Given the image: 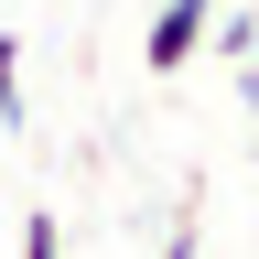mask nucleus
Here are the masks:
<instances>
[{"mask_svg":"<svg viewBox=\"0 0 259 259\" xmlns=\"http://www.w3.org/2000/svg\"><path fill=\"white\" fill-rule=\"evenodd\" d=\"M205 22H216V0H162L151 32H141V65L151 76H184V65L205 54Z\"/></svg>","mask_w":259,"mask_h":259,"instance_id":"f257e3e1","label":"nucleus"},{"mask_svg":"<svg viewBox=\"0 0 259 259\" xmlns=\"http://www.w3.org/2000/svg\"><path fill=\"white\" fill-rule=\"evenodd\" d=\"M205 44H216L227 65H259V11H227V0H216V22H205Z\"/></svg>","mask_w":259,"mask_h":259,"instance_id":"f03ea898","label":"nucleus"},{"mask_svg":"<svg viewBox=\"0 0 259 259\" xmlns=\"http://www.w3.org/2000/svg\"><path fill=\"white\" fill-rule=\"evenodd\" d=\"M22 259H65V216H54V205L22 216Z\"/></svg>","mask_w":259,"mask_h":259,"instance_id":"7ed1b4c3","label":"nucleus"},{"mask_svg":"<svg viewBox=\"0 0 259 259\" xmlns=\"http://www.w3.org/2000/svg\"><path fill=\"white\" fill-rule=\"evenodd\" d=\"M0 130H22V44L0 32Z\"/></svg>","mask_w":259,"mask_h":259,"instance_id":"20e7f679","label":"nucleus"},{"mask_svg":"<svg viewBox=\"0 0 259 259\" xmlns=\"http://www.w3.org/2000/svg\"><path fill=\"white\" fill-rule=\"evenodd\" d=\"M162 259H194V194H184V216H173V238H162Z\"/></svg>","mask_w":259,"mask_h":259,"instance_id":"39448f33","label":"nucleus"},{"mask_svg":"<svg viewBox=\"0 0 259 259\" xmlns=\"http://www.w3.org/2000/svg\"><path fill=\"white\" fill-rule=\"evenodd\" d=\"M248 151H259V76H248Z\"/></svg>","mask_w":259,"mask_h":259,"instance_id":"423d86ee","label":"nucleus"}]
</instances>
